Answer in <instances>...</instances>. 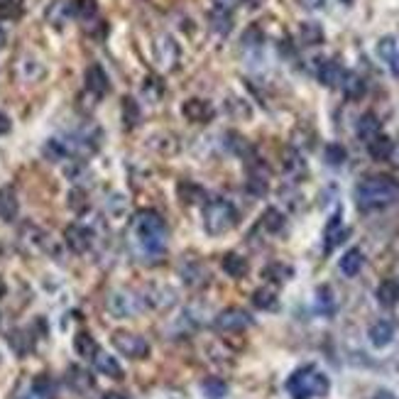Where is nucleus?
I'll return each mask as SVG.
<instances>
[{
	"instance_id": "1",
	"label": "nucleus",
	"mask_w": 399,
	"mask_h": 399,
	"mask_svg": "<svg viewBox=\"0 0 399 399\" xmlns=\"http://www.w3.org/2000/svg\"><path fill=\"white\" fill-rule=\"evenodd\" d=\"M355 201L363 211H377L399 203V182L392 176H370L355 187Z\"/></svg>"
},
{
	"instance_id": "2",
	"label": "nucleus",
	"mask_w": 399,
	"mask_h": 399,
	"mask_svg": "<svg viewBox=\"0 0 399 399\" xmlns=\"http://www.w3.org/2000/svg\"><path fill=\"white\" fill-rule=\"evenodd\" d=\"M287 392L291 394V399H321L331 392V380L314 365H306L291 373V377L287 380Z\"/></svg>"
},
{
	"instance_id": "3",
	"label": "nucleus",
	"mask_w": 399,
	"mask_h": 399,
	"mask_svg": "<svg viewBox=\"0 0 399 399\" xmlns=\"http://www.w3.org/2000/svg\"><path fill=\"white\" fill-rule=\"evenodd\" d=\"M133 230L137 235V243L142 245L147 255H160L164 253V235L167 223L164 218L155 211H140L133 221Z\"/></svg>"
},
{
	"instance_id": "4",
	"label": "nucleus",
	"mask_w": 399,
	"mask_h": 399,
	"mask_svg": "<svg viewBox=\"0 0 399 399\" xmlns=\"http://www.w3.org/2000/svg\"><path fill=\"white\" fill-rule=\"evenodd\" d=\"M238 208L226 198H213L203 208V228L208 235H223L238 226Z\"/></svg>"
},
{
	"instance_id": "5",
	"label": "nucleus",
	"mask_w": 399,
	"mask_h": 399,
	"mask_svg": "<svg viewBox=\"0 0 399 399\" xmlns=\"http://www.w3.org/2000/svg\"><path fill=\"white\" fill-rule=\"evenodd\" d=\"M110 341H113L115 350H118L120 355H125V358L142 360V358L150 355V343H147L142 336H137V333L115 331L113 336H110Z\"/></svg>"
},
{
	"instance_id": "6",
	"label": "nucleus",
	"mask_w": 399,
	"mask_h": 399,
	"mask_svg": "<svg viewBox=\"0 0 399 399\" xmlns=\"http://www.w3.org/2000/svg\"><path fill=\"white\" fill-rule=\"evenodd\" d=\"M213 326L221 333H240L253 326V316L245 309H240V306H230V309H223V312L218 314Z\"/></svg>"
},
{
	"instance_id": "7",
	"label": "nucleus",
	"mask_w": 399,
	"mask_h": 399,
	"mask_svg": "<svg viewBox=\"0 0 399 399\" xmlns=\"http://www.w3.org/2000/svg\"><path fill=\"white\" fill-rule=\"evenodd\" d=\"M105 306H108L110 316L130 319L140 312V299L135 294H130V291H113L108 296V301H105Z\"/></svg>"
},
{
	"instance_id": "8",
	"label": "nucleus",
	"mask_w": 399,
	"mask_h": 399,
	"mask_svg": "<svg viewBox=\"0 0 399 399\" xmlns=\"http://www.w3.org/2000/svg\"><path fill=\"white\" fill-rule=\"evenodd\" d=\"M64 240H67L69 250L76 255H83L91 250V245H94V233L86 228V226L81 223H71L67 226V230H64Z\"/></svg>"
},
{
	"instance_id": "9",
	"label": "nucleus",
	"mask_w": 399,
	"mask_h": 399,
	"mask_svg": "<svg viewBox=\"0 0 399 399\" xmlns=\"http://www.w3.org/2000/svg\"><path fill=\"white\" fill-rule=\"evenodd\" d=\"M155 59L162 69H174L179 62V44H176L174 37L162 35L155 42Z\"/></svg>"
},
{
	"instance_id": "10",
	"label": "nucleus",
	"mask_w": 399,
	"mask_h": 399,
	"mask_svg": "<svg viewBox=\"0 0 399 399\" xmlns=\"http://www.w3.org/2000/svg\"><path fill=\"white\" fill-rule=\"evenodd\" d=\"M182 115L189 120V123L201 125V123H208V120L216 115V110H213V105L208 103V101L189 99V101H184V103H182Z\"/></svg>"
},
{
	"instance_id": "11",
	"label": "nucleus",
	"mask_w": 399,
	"mask_h": 399,
	"mask_svg": "<svg viewBox=\"0 0 399 399\" xmlns=\"http://www.w3.org/2000/svg\"><path fill=\"white\" fill-rule=\"evenodd\" d=\"M394 333H397V323H394L392 319H380V321H375L373 326H370L368 338L375 348H384L394 341Z\"/></svg>"
},
{
	"instance_id": "12",
	"label": "nucleus",
	"mask_w": 399,
	"mask_h": 399,
	"mask_svg": "<svg viewBox=\"0 0 399 399\" xmlns=\"http://www.w3.org/2000/svg\"><path fill=\"white\" fill-rule=\"evenodd\" d=\"M86 88L91 91L94 96H105L110 91V81H108V74L101 64H91L86 69Z\"/></svg>"
},
{
	"instance_id": "13",
	"label": "nucleus",
	"mask_w": 399,
	"mask_h": 399,
	"mask_svg": "<svg viewBox=\"0 0 399 399\" xmlns=\"http://www.w3.org/2000/svg\"><path fill=\"white\" fill-rule=\"evenodd\" d=\"M355 133H358L360 140L368 145L370 140H375L377 135H382V123H380V118L373 113V110H368V113H363L358 118V128H355Z\"/></svg>"
},
{
	"instance_id": "14",
	"label": "nucleus",
	"mask_w": 399,
	"mask_h": 399,
	"mask_svg": "<svg viewBox=\"0 0 399 399\" xmlns=\"http://www.w3.org/2000/svg\"><path fill=\"white\" fill-rule=\"evenodd\" d=\"M319 81L323 83V86L333 88V86H341L343 76H346V71H343V67L336 62V59H323L321 64H319V71H316Z\"/></svg>"
},
{
	"instance_id": "15",
	"label": "nucleus",
	"mask_w": 399,
	"mask_h": 399,
	"mask_svg": "<svg viewBox=\"0 0 399 399\" xmlns=\"http://www.w3.org/2000/svg\"><path fill=\"white\" fill-rule=\"evenodd\" d=\"M20 213V201H17V194L12 187H3L0 189V218L6 223H12Z\"/></svg>"
},
{
	"instance_id": "16",
	"label": "nucleus",
	"mask_w": 399,
	"mask_h": 399,
	"mask_svg": "<svg viewBox=\"0 0 399 399\" xmlns=\"http://www.w3.org/2000/svg\"><path fill=\"white\" fill-rule=\"evenodd\" d=\"M67 382L74 392H88V389H94L96 384L91 373H86L83 368H76V365H71V368L67 370Z\"/></svg>"
},
{
	"instance_id": "17",
	"label": "nucleus",
	"mask_w": 399,
	"mask_h": 399,
	"mask_svg": "<svg viewBox=\"0 0 399 399\" xmlns=\"http://www.w3.org/2000/svg\"><path fill=\"white\" fill-rule=\"evenodd\" d=\"M74 350H76V355H81V358L86 360H94L96 353L101 350L99 343H96V338L91 336L88 331H78L76 338H74Z\"/></svg>"
},
{
	"instance_id": "18",
	"label": "nucleus",
	"mask_w": 399,
	"mask_h": 399,
	"mask_svg": "<svg viewBox=\"0 0 399 399\" xmlns=\"http://www.w3.org/2000/svg\"><path fill=\"white\" fill-rule=\"evenodd\" d=\"M94 365H96V370H99V373L108 375V377H113V380H123V368H120L118 360L110 358L108 353H103V350L96 353Z\"/></svg>"
},
{
	"instance_id": "19",
	"label": "nucleus",
	"mask_w": 399,
	"mask_h": 399,
	"mask_svg": "<svg viewBox=\"0 0 399 399\" xmlns=\"http://www.w3.org/2000/svg\"><path fill=\"white\" fill-rule=\"evenodd\" d=\"M363 264H365V255L360 253L358 248H350L341 257V272L346 277H355L360 270H363Z\"/></svg>"
},
{
	"instance_id": "20",
	"label": "nucleus",
	"mask_w": 399,
	"mask_h": 399,
	"mask_svg": "<svg viewBox=\"0 0 399 399\" xmlns=\"http://www.w3.org/2000/svg\"><path fill=\"white\" fill-rule=\"evenodd\" d=\"M341 88H343V94H346V99H350V101L363 99L365 91H368V86H365V81L358 76V74H348V71L341 81Z\"/></svg>"
},
{
	"instance_id": "21",
	"label": "nucleus",
	"mask_w": 399,
	"mask_h": 399,
	"mask_svg": "<svg viewBox=\"0 0 399 399\" xmlns=\"http://www.w3.org/2000/svg\"><path fill=\"white\" fill-rule=\"evenodd\" d=\"M377 301L384 309H392V306L399 304V282L397 280H384L382 285L377 287Z\"/></svg>"
},
{
	"instance_id": "22",
	"label": "nucleus",
	"mask_w": 399,
	"mask_h": 399,
	"mask_svg": "<svg viewBox=\"0 0 399 399\" xmlns=\"http://www.w3.org/2000/svg\"><path fill=\"white\" fill-rule=\"evenodd\" d=\"M368 152H370V157H373V160H380V162L389 160V157H392V152H394V142H392V137H387V135H377V137H375V140H370V142H368Z\"/></svg>"
},
{
	"instance_id": "23",
	"label": "nucleus",
	"mask_w": 399,
	"mask_h": 399,
	"mask_svg": "<svg viewBox=\"0 0 399 399\" xmlns=\"http://www.w3.org/2000/svg\"><path fill=\"white\" fill-rule=\"evenodd\" d=\"M348 235V228H341V216H333L331 218V223H328V228H326V243H323V250L326 253H331L336 245H341L343 243V238Z\"/></svg>"
},
{
	"instance_id": "24",
	"label": "nucleus",
	"mask_w": 399,
	"mask_h": 399,
	"mask_svg": "<svg viewBox=\"0 0 399 399\" xmlns=\"http://www.w3.org/2000/svg\"><path fill=\"white\" fill-rule=\"evenodd\" d=\"M223 272L228 277H233V280H243V277L248 275V260L235 253H228L223 257Z\"/></svg>"
},
{
	"instance_id": "25",
	"label": "nucleus",
	"mask_w": 399,
	"mask_h": 399,
	"mask_svg": "<svg viewBox=\"0 0 399 399\" xmlns=\"http://www.w3.org/2000/svg\"><path fill=\"white\" fill-rule=\"evenodd\" d=\"M253 304L255 309H262V312H275L277 309V291L270 289V287H260V289L253 291Z\"/></svg>"
},
{
	"instance_id": "26",
	"label": "nucleus",
	"mask_w": 399,
	"mask_h": 399,
	"mask_svg": "<svg viewBox=\"0 0 399 399\" xmlns=\"http://www.w3.org/2000/svg\"><path fill=\"white\" fill-rule=\"evenodd\" d=\"M176 194H179V201L182 203H198V201H203V189L198 187V184H194V182H182L179 187H176Z\"/></svg>"
},
{
	"instance_id": "27",
	"label": "nucleus",
	"mask_w": 399,
	"mask_h": 399,
	"mask_svg": "<svg viewBox=\"0 0 399 399\" xmlns=\"http://www.w3.org/2000/svg\"><path fill=\"white\" fill-rule=\"evenodd\" d=\"M201 392L206 399H223L228 394V384L221 377H208L201 382Z\"/></svg>"
},
{
	"instance_id": "28",
	"label": "nucleus",
	"mask_w": 399,
	"mask_h": 399,
	"mask_svg": "<svg viewBox=\"0 0 399 399\" xmlns=\"http://www.w3.org/2000/svg\"><path fill=\"white\" fill-rule=\"evenodd\" d=\"M142 113H140V105H137L135 99H130V96H125L123 99V123L128 125V128H135L137 123H140Z\"/></svg>"
},
{
	"instance_id": "29",
	"label": "nucleus",
	"mask_w": 399,
	"mask_h": 399,
	"mask_svg": "<svg viewBox=\"0 0 399 399\" xmlns=\"http://www.w3.org/2000/svg\"><path fill=\"white\" fill-rule=\"evenodd\" d=\"M316 306H319V312L326 314V316H331V314L336 312V296H333V291L328 289V287H319Z\"/></svg>"
},
{
	"instance_id": "30",
	"label": "nucleus",
	"mask_w": 399,
	"mask_h": 399,
	"mask_svg": "<svg viewBox=\"0 0 399 399\" xmlns=\"http://www.w3.org/2000/svg\"><path fill=\"white\" fill-rule=\"evenodd\" d=\"M301 42L304 44H321L323 30L319 22H301Z\"/></svg>"
},
{
	"instance_id": "31",
	"label": "nucleus",
	"mask_w": 399,
	"mask_h": 399,
	"mask_svg": "<svg viewBox=\"0 0 399 399\" xmlns=\"http://www.w3.org/2000/svg\"><path fill=\"white\" fill-rule=\"evenodd\" d=\"M262 226L267 228V233H280V230L285 228V216H282V211L267 208V211L262 213Z\"/></svg>"
},
{
	"instance_id": "32",
	"label": "nucleus",
	"mask_w": 399,
	"mask_h": 399,
	"mask_svg": "<svg viewBox=\"0 0 399 399\" xmlns=\"http://www.w3.org/2000/svg\"><path fill=\"white\" fill-rule=\"evenodd\" d=\"M71 12L81 17V20H91L99 12V0H74Z\"/></svg>"
},
{
	"instance_id": "33",
	"label": "nucleus",
	"mask_w": 399,
	"mask_h": 399,
	"mask_svg": "<svg viewBox=\"0 0 399 399\" xmlns=\"http://www.w3.org/2000/svg\"><path fill=\"white\" fill-rule=\"evenodd\" d=\"M323 160H326L331 167H341L343 162L348 160L346 147L338 145V142H331V145H326V150H323Z\"/></svg>"
},
{
	"instance_id": "34",
	"label": "nucleus",
	"mask_w": 399,
	"mask_h": 399,
	"mask_svg": "<svg viewBox=\"0 0 399 399\" xmlns=\"http://www.w3.org/2000/svg\"><path fill=\"white\" fill-rule=\"evenodd\" d=\"M32 389H35L40 397L44 399H54L57 397V384H54V380H49L47 375H40V377L32 382Z\"/></svg>"
},
{
	"instance_id": "35",
	"label": "nucleus",
	"mask_w": 399,
	"mask_h": 399,
	"mask_svg": "<svg viewBox=\"0 0 399 399\" xmlns=\"http://www.w3.org/2000/svg\"><path fill=\"white\" fill-rule=\"evenodd\" d=\"M211 22H213V30L221 32V35H228L230 27H233V17H230V12L216 10V8H213V12H211Z\"/></svg>"
},
{
	"instance_id": "36",
	"label": "nucleus",
	"mask_w": 399,
	"mask_h": 399,
	"mask_svg": "<svg viewBox=\"0 0 399 399\" xmlns=\"http://www.w3.org/2000/svg\"><path fill=\"white\" fill-rule=\"evenodd\" d=\"M69 155V147L64 145V142H59V140H49L47 145H44V157H49L52 162H59V160H64V157Z\"/></svg>"
},
{
	"instance_id": "37",
	"label": "nucleus",
	"mask_w": 399,
	"mask_h": 399,
	"mask_svg": "<svg viewBox=\"0 0 399 399\" xmlns=\"http://www.w3.org/2000/svg\"><path fill=\"white\" fill-rule=\"evenodd\" d=\"M394 52H397V42H394V37H382L380 40V44H377V54L382 59H392L394 57Z\"/></svg>"
},
{
	"instance_id": "38",
	"label": "nucleus",
	"mask_w": 399,
	"mask_h": 399,
	"mask_svg": "<svg viewBox=\"0 0 399 399\" xmlns=\"http://www.w3.org/2000/svg\"><path fill=\"white\" fill-rule=\"evenodd\" d=\"M289 275L291 270L289 267H282V264H270V267L264 270V277H275V282H285Z\"/></svg>"
},
{
	"instance_id": "39",
	"label": "nucleus",
	"mask_w": 399,
	"mask_h": 399,
	"mask_svg": "<svg viewBox=\"0 0 399 399\" xmlns=\"http://www.w3.org/2000/svg\"><path fill=\"white\" fill-rule=\"evenodd\" d=\"M81 201H86V194L78 192V189H74V192L69 194V203H71L74 208H78V211H81V208L86 206V203H81Z\"/></svg>"
},
{
	"instance_id": "40",
	"label": "nucleus",
	"mask_w": 399,
	"mask_h": 399,
	"mask_svg": "<svg viewBox=\"0 0 399 399\" xmlns=\"http://www.w3.org/2000/svg\"><path fill=\"white\" fill-rule=\"evenodd\" d=\"M240 0H213V8L216 10H226V12H230L235 6H238Z\"/></svg>"
},
{
	"instance_id": "41",
	"label": "nucleus",
	"mask_w": 399,
	"mask_h": 399,
	"mask_svg": "<svg viewBox=\"0 0 399 399\" xmlns=\"http://www.w3.org/2000/svg\"><path fill=\"white\" fill-rule=\"evenodd\" d=\"M10 128H12L10 118H8L6 113H0V135H8V133H10Z\"/></svg>"
},
{
	"instance_id": "42",
	"label": "nucleus",
	"mask_w": 399,
	"mask_h": 399,
	"mask_svg": "<svg viewBox=\"0 0 399 399\" xmlns=\"http://www.w3.org/2000/svg\"><path fill=\"white\" fill-rule=\"evenodd\" d=\"M389 71H392L394 76L399 78V47H397V52H394V57L389 59Z\"/></svg>"
},
{
	"instance_id": "43",
	"label": "nucleus",
	"mask_w": 399,
	"mask_h": 399,
	"mask_svg": "<svg viewBox=\"0 0 399 399\" xmlns=\"http://www.w3.org/2000/svg\"><path fill=\"white\" fill-rule=\"evenodd\" d=\"M373 399H399L394 392H389V389H380V392H375Z\"/></svg>"
},
{
	"instance_id": "44",
	"label": "nucleus",
	"mask_w": 399,
	"mask_h": 399,
	"mask_svg": "<svg viewBox=\"0 0 399 399\" xmlns=\"http://www.w3.org/2000/svg\"><path fill=\"white\" fill-rule=\"evenodd\" d=\"M103 399H130V397L123 392H108V394H103Z\"/></svg>"
},
{
	"instance_id": "45",
	"label": "nucleus",
	"mask_w": 399,
	"mask_h": 399,
	"mask_svg": "<svg viewBox=\"0 0 399 399\" xmlns=\"http://www.w3.org/2000/svg\"><path fill=\"white\" fill-rule=\"evenodd\" d=\"M20 399H44V397H40V394H37V392H35V389H32V387H30V389H27V392H25V394H22V397H20Z\"/></svg>"
},
{
	"instance_id": "46",
	"label": "nucleus",
	"mask_w": 399,
	"mask_h": 399,
	"mask_svg": "<svg viewBox=\"0 0 399 399\" xmlns=\"http://www.w3.org/2000/svg\"><path fill=\"white\" fill-rule=\"evenodd\" d=\"M3 44H6V32H3V27H0V49H3Z\"/></svg>"
},
{
	"instance_id": "47",
	"label": "nucleus",
	"mask_w": 399,
	"mask_h": 399,
	"mask_svg": "<svg viewBox=\"0 0 399 399\" xmlns=\"http://www.w3.org/2000/svg\"><path fill=\"white\" fill-rule=\"evenodd\" d=\"M346 3H350V0H346Z\"/></svg>"
}]
</instances>
